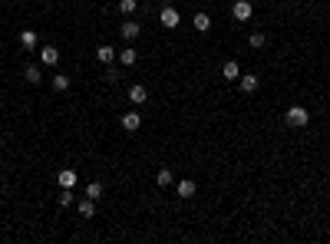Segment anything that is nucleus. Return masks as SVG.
Instances as JSON below:
<instances>
[{
    "mask_svg": "<svg viewBox=\"0 0 330 244\" xmlns=\"http://www.w3.org/2000/svg\"><path fill=\"white\" fill-rule=\"evenodd\" d=\"M284 122L291 125V129H304V125L310 122V112L304 109V106H291V109L284 112Z\"/></svg>",
    "mask_w": 330,
    "mask_h": 244,
    "instance_id": "1",
    "label": "nucleus"
},
{
    "mask_svg": "<svg viewBox=\"0 0 330 244\" xmlns=\"http://www.w3.org/2000/svg\"><path fill=\"white\" fill-rule=\"evenodd\" d=\"M159 23H162L165 30H175L178 23H182V13H178L175 7H168V3H162V10H159Z\"/></svg>",
    "mask_w": 330,
    "mask_h": 244,
    "instance_id": "2",
    "label": "nucleus"
},
{
    "mask_svg": "<svg viewBox=\"0 0 330 244\" xmlns=\"http://www.w3.org/2000/svg\"><path fill=\"white\" fill-rule=\"evenodd\" d=\"M251 13H254V7L248 3V0H234V3H231V17H234L238 23L251 20Z\"/></svg>",
    "mask_w": 330,
    "mask_h": 244,
    "instance_id": "3",
    "label": "nucleus"
},
{
    "mask_svg": "<svg viewBox=\"0 0 330 244\" xmlns=\"http://www.w3.org/2000/svg\"><path fill=\"white\" fill-rule=\"evenodd\" d=\"M139 125H142V116H139V109L122 112V129H126V132H135Z\"/></svg>",
    "mask_w": 330,
    "mask_h": 244,
    "instance_id": "4",
    "label": "nucleus"
},
{
    "mask_svg": "<svg viewBox=\"0 0 330 244\" xmlns=\"http://www.w3.org/2000/svg\"><path fill=\"white\" fill-rule=\"evenodd\" d=\"M56 182H60V188H73L79 182V175L73 172V168H60V175H56Z\"/></svg>",
    "mask_w": 330,
    "mask_h": 244,
    "instance_id": "5",
    "label": "nucleus"
},
{
    "mask_svg": "<svg viewBox=\"0 0 330 244\" xmlns=\"http://www.w3.org/2000/svg\"><path fill=\"white\" fill-rule=\"evenodd\" d=\"M238 89H241V92H258V76H254V73L238 76Z\"/></svg>",
    "mask_w": 330,
    "mask_h": 244,
    "instance_id": "6",
    "label": "nucleus"
},
{
    "mask_svg": "<svg viewBox=\"0 0 330 244\" xmlns=\"http://www.w3.org/2000/svg\"><path fill=\"white\" fill-rule=\"evenodd\" d=\"M192 27H195L198 33H208V30H211V17H208L205 10H201V13H195V17H192Z\"/></svg>",
    "mask_w": 330,
    "mask_h": 244,
    "instance_id": "7",
    "label": "nucleus"
},
{
    "mask_svg": "<svg viewBox=\"0 0 330 244\" xmlns=\"http://www.w3.org/2000/svg\"><path fill=\"white\" fill-rule=\"evenodd\" d=\"M40 63L56 66V63H60V50H56V46H43V50H40Z\"/></svg>",
    "mask_w": 330,
    "mask_h": 244,
    "instance_id": "8",
    "label": "nucleus"
},
{
    "mask_svg": "<svg viewBox=\"0 0 330 244\" xmlns=\"http://www.w3.org/2000/svg\"><path fill=\"white\" fill-rule=\"evenodd\" d=\"M119 33H122V40H129V43H132V40L139 36V23H135V20H126L119 27Z\"/></svg>",
    "mask_w": 330,
    "mask_h": 244,
    "instance_id": "9",
    "label": "nucleus"
},
{
    "mask_svg": "<svg viewBox=\"0 0 330 244\" xmlns=\"http://www.w3.org/2000/svg\"><path fill=\"white\" fill-rule=\"evenodd\" d=\"M129 99L135 102V106H142V102L149 99V89H145V86H139V83H135V86L129 89Z\"/></svg>",
    "mask_w": 330,
    "mask_h": 244,
    "instance_id": "10",
    "label": "nucleus"
},
{
    "mask_svg": "<svg viewBox=\"0 0 330 244\" xmlns=\"http://www.w3.org/2000/svg\"><path fill=\"white\" fill-rule=\"evenodd\" d=\"M36 43H40V36L33 33V30H20V46L23 50H33Z\"/></svg>",
    "mask_w": 330,
    "mask_h": 244,
    "instance_id": "11",
    "label": "nucleus"
},
{
    "mask_svg": "<svg viewBox=\"0 0 330 244\" xmlns=\"http://www.w3.org/2000/svg\"><path fill=\"white\" fill-rule=\"evenodd\" d=\"M23 79L33 83V86H40V83H43V73H40V66H27L23 69Z\"/></svg>",
    "mask_w": 330,
    "mask_h": 244,
    "instance_id": "12",
    "label": "nucleus"
},
{
    "mask_svg": "<svg viewBox=\"0 0 330 244\" xmlns=\"http://www.w3.org/2000/svg\"><path fill=\"white\" fill-rule=\"evenodd\" d=\"M221 76H225V79H238V76H241V66H238L234 60H228V63L221 66Z\"/></svg>",
    "mask_w": 330,
    "mask_h": 244,
    "instance_id": "13",
    "label": "nucleus"
},
{
    "mask_svg": "<svg viewBox=\"0 0 330 244\" xmlns=\"http://www.w3.org/2000/svg\"><path fill=\"white\" fill-rule=\"evenodd\" d=\"M192 195H195V182H192V178H182V182H178V198H192Z\"/></svg>",
    "mask_w": 330,
    "mask_h": 244,
    "instance_id": "14",
    "label": "nucleus"
},
{
    "mask_svg": "<svg viewBox=\"0 0 330 244\" xmlns=\"http://www.w3.org/2000/svg\"><path fill=\"white\" fill-rule=\"evenodd\" d=\"M96 56H99V63H116V60H119L112 46H99V50H96Z\"/></svg>",
    "mask_w": 330,
    "mask_h": 244,
    "instance_id": "15",
    "label": "nucleus"
},
{
    "mask_svg": "<svg viewBox=\"0 0 330 244\" xmlns=\"http://www.w3.org/2000/svg\"><path fill=\"white\" fill-rule=\"evenodd\" d=\"M76 208H79V214H83V218H93V214H96V201H93V198H83Z\"/></svg>",
    "mask_w": 330,
    "mask_h": 244,
    "instance_id": "16",
    "label": "nucleus"
},
{
    "mask_svg": "<svg viewBox=\"0 0 330 244\" xmlns=\"http://www.w3.org/2000/svg\"><path fill=\"white\" fill-rule=\"evenodd\" d=\"M135 60H139V53H135L132 46H126V50H122V53H119V63H122V66H132Z\"/></svg>",
    "mask_w": 330,
    "mask_h": 244,
    "instance_id": "17",
    "label": "nucleus"
},
{
    "mask_svg": "<svg viewBox=\"0 0 330 244\" xmlns=\"http://www.w3.org/2000/svg\"><path fill=\"white\" fill-rule=\"evenodd\" d=\"M86 198H93V201L102 198V182H89L86 185Z\"/></svg>",
    "mask_w": 330,
    "mask_h": 244,
    "instance_id": "18",
    "label": "nucleus"
},
{
    "mask_svg": "<svg viewBox=\"0 0 330 244\" xmlns=\"http://www.w3.org/2000/svg\"><path fill=\"white\" fill-rule=\"evenodd\" d=\"M53 89L56 92H66V89H69V76H66V73H56L53 76Z\"/></svg>",
    "mask_w": 330,
    "mask_h": 244,
    "instance_id": "19",
    "label": "nucleus"
},
{
    "mask_svg": "<svg viewBox=\"0 0 330 244\" xmlns=\"http://www.w3.org/2000/svg\"><path fill=\"white\" fill-rule=\"evenodd\" d=\"M139 10V0H119V13H126V17H132V13Z\"/></svg>",
    "mask_w": 330,
    "mask_h": 244,
    "instance_id": "20",
    "label": "nucleus"
},
{
    "mask_svg": "<svg viewBox=\"0 0 330 244\" xmlns=\"http://www.w3.org/2000/svg\"><path fill=\"white\" fill-rule=\"evenodd\" d=\"M155 182H159L162 188H168V185H172L175 178H172V172H168V168H159V175H155Z\"/></svg>",
    "mask_w": 330,
    "mask_h": 244,
    "instance_id": "21",
    "label": "nucleus"
},
{
    "mask_svg": "<svg viewBox=\"0 0 330 244\" xmlns=\"http://www.w3.org/2000/svg\"><path fill=\"white\" fill-rule=\"evenodd\" d=\"M248 43H251L254 50H261V46L267 43V36H264V33H251V36H248Z\"/></svg>",
    "mask_w": 330,
    "mask_h": 244,
    "instance_id": "22",
    "label": "nucleus"
},
{
    "mask_svg": "<svg viewBox=\"0 0 330 244\" xmlns=\"http://www.w3.org/2000/svg\"><path fill=\"white\" fill-rule=\"evenodd\" d=\"M60 205H73V188H63V195H60Z\"/></svg>",
    "mask_w": 330,
    "mask_h": 244,
    "instance_id": "23",
    "label": "nucleus"
},
{
    "mask_svg": "<svg viewBox=\"0 0 330 244\" xmlns=\"http://www.w3.org/2000/svg\"><path fill=\"white\" fill-rule=\"evenodd\" d=\"M106 79H109V83H116V79H119V69L109 66V69H106Z\"/></svg>",
    "mask_w": 330,
    "mask_h": 244,
    "instance_id": "24",
    "label": "nucleus"
},
{
    "mask_svg": "<svg viewBox=\"0 0 330 244\" xmlns=\"http://www.w3.org/2000/svg\"><path fill=\"white\" fill-rule=\"evenodd\" d=\"M162 3H168V0H162Z\"/></svg>",
    "mask_w": 330,
    "mask_h": 244,
    "instance_id": "25",
    "label": "nucleus"
}]
</instances>
